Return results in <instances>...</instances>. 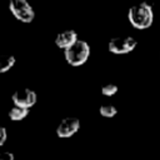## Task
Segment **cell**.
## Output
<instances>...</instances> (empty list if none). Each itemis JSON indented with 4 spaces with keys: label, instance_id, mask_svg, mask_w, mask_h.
Listing matches in <instances>:
<instances>
[{
    "label": "cell",
    "instance_id": "1",
    "mask_svg": "<svg viewBox=\"0 0 160 160\" xmlns=\"http://www.w3.org/2000/svg\"><path fill=\"white\" fill-rule=\"evenodd\" d=\"M128 19L130 24L136 29H148L151 26L154 20V11L150 4L148 2H140L129 9Z\"/></svg>",
    "mask_w": 160,
    "mask_h": 160
},
{
    "label": "cell",
    "instance_id": "2",
    "mask_svg": "<svg viewBox=\"0 0 160 160\" xmlns=\"http://www.w3.org/2000/svg\"><path fill=\"white\" fill-rule=\"evenodd\" d=\"M64 56L71 66H80L90 56V45L85 40H78L70 48L64 50Z\"/></svg>",
    "mask_w": 160,
    "mask_h": 160
},
{
    "label": "cell",
    "instance_id": "3",
    "mask_svg": "<svg viewBox=\"0 0 160 160\" xmlns=\"http://www.w3.org/2000/svg\"><path fill=\"white\" fill-rule=\"evenodd\" d=\"M11 14L21 22H31L35 18L34 8L26 0H11L9 2Z\"/></svg>",
    "mask_w": 160,
    "mask_h": 160
},
{
    "label": "cell",
    "instance_id": "4",
    "mask_svg": "<svg viewBox=\"0 0 160 160\" xmlns=\"http://www.w3.org/2000/svg\"><path fill=\"white\" fill-rule=\"evenodd\" d=\"M138 45V41L131 36H116L110 39L108 44V49L110 52L116 55L129 54Z\"/></svg>",
    "mask_w": 160,
    "mask_h": 160
},
{
    "label": "cell",
    "instance_id": "5",
    "mask_svg": "<svg viewBox=\"0 0 160 160\" xmlns=\"http://www.w3.org/2000/svg\"><path fill=\"white\" fill-rule=\"evenodd\" d=\"M12 102H14V106H18V108H22V109H30L32 108L35 104H36V100H38V95L34 90L29 89V88H24V89H19L16 90L12 96Z\"/></svg>",
    "mask_w": 160,
    "mask_h": 160
},
{
    "label": "cell",
    "instance_id": "6",
    "mask_svg": "<svg viewBox=\"0 0 160 160\" xmlns=\"http://www.w3.org/2000/svg\"><path fill=\"white\" fill-rule=\"evenodd\" d=\"M79 129H80V120L75 116H68L59 122L56 128V135L62 139L70 138L74 134H76Z\"/></svg>",
    "mask_w": 160,
    "mask_h": 160
},
{
    "label": "cell",
    "instance_id": "7",
    "mask_svg": "<svg viewBox=\"0 0 160 160\" xmlns=\"http://www.w3.org/2000/svg\"><path fill=\"white\" fill-rule=\"evenodd\" d=\"M79 39H78V32L75 30H65V31H61L56 35L55 38V45L60 49H68L70 48L74 42H76Z\"/></svg>",
    "mask_w": 160,
    "mask_h": 160
},
{
    "label": "cell",
    "instance_id": "8",
    "mask_svg": "<svg viewBox=\"0 0 160 160\" xmlns=\"http://www.w3.org/2000/svg\"><path fill=\"white\" fill-rule=\"evenodd\" d=\"M15 56L14 55H4L0 56V74L8 72L14 65H15Z\"/></svg>",
    "mask_w": 160,
    "mask_h": 160
},
{
    "label": "cell",
    "instance_id": "9",
    "mask_svg": "<svg viewBox=\"0 0 160 160\" xmlns=\"http://www.w3.org/2000/svg\"><path fill=\"white\" fill-rule=\"evenodd\" d=\"M29 114L28 109H22V108H18V106H12L9 111V118L12 121H20L22 119H25Z\"/></svg>",
    "mask_w": 160,
    "mask_h": 160
},
{
    "label": "cell",
    "instance_id": "10",
    "mask_svg": "<svg viewBox=\"0 0 160 160\" xmlns=\"http://www.w3.org/2000/svg\"><path fill=\"white\" fill-rule=\"evenodd\" d=\"M99 111H100L101 116H104V118H112V116H115L118 114V109L114 105H110V104L101 105L100 109H99Z\"/></svg>",
    "mask_w": 160,
    "mask_h": 160
},
{
    "label": "cell",
    "instance_id": "11",
    "mask_svg": "<svg viewBox=\"0 0 160 160\" xmlns=\"http://www.w3.org/2000/svg\"><path fill=\"white\" fill-rule=\"evenodd\" d=\"M118 92V86L115 84H106L101 88V94L105 96H112Z\"/></svg>",
    "mask_w": 160,
    "mask_h": 160
},
{
    "label": "cell",
    "instance_id": "12",
    "mask_svg": "<svg viewBox=\"0 0 160 160\" xmlns=\"http://www.w3.org/2000/svg\"><path fill=\"white\" fill-rule=\"evenodd\" d=\"M8 139V131H6V128L4 126H0V146H2L5 144Z\"/></svg>",
    "mask_w": 160,
    "mask_h": 160
},
{
    "label": "cell",
    "instance_id": "13",
    "mask_svg": "<svg viewBox=\"0 0 160 160\" xmlns=\"http://www.w3.org/2000/svg\"><path fill=\"white\" fill-rule=\"evenodd\" d=\"M0 160H15V156L10 151H1L0 152Z\"/></svg>",
    "mask_w": 160,
    "mask_h": 160
}]
</instances>
